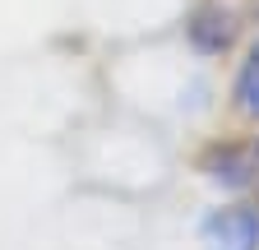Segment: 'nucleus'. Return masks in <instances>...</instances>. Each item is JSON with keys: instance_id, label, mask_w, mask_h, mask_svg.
Returning <instances> with one entry per match:
<instances>
[{"instance_id": "nucleus-2", "label": "nucleus", "mask_w": 259, "mask_h": 250, "mask_svg": "<svg viewBox=\"0 0 259 250\" xmlns=\"http://www.w3.org/2000/svg\"><path fill=\"white\" fill-rule=\"evenodd\" d=\"M232 102L245 120L259 125V33H254V47L245 51L241 70H236V84H232Z\"/></svg>"}, {"instance_id": "nucleus-1", "label": "nucleus", "mask_w": 259, "mask_h": 250, "mask_svg": "<svg viewBox=\"0 0 259 250\" xmlns=\"http://www.w3.org/2000/svg\"><path fill=\"white\" fill-rule=\"evenodd\" d=\"M204 250H259V213L245 204H227L213 209L199 227Z\"/></svg>"}]
</instances>
